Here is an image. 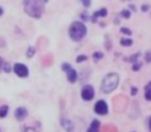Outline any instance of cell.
Masks as SVG:
<instances>
[{
	"instance_id": "cell-1",
	"label": "cell",
	"mask_w": 151,
	"mask_h": 132,
	"mask_svg": "<svg viewBox=\"0 0 151 132\" xmlns=\"http://www.w3.org/2000/svg\"><path fill=\"white\" fill-rule=\"evenodd\" d=\"M48 0H24V9L29 17L40 19L44 11V4Z\"/></svg>"
},
{
	"instance_id": "cell-2",
	"label": "cell",
	"mask_w": 151,
	"mask_h": 132,
	"mask_svg": "<svg viewBox=\"0 0 151 132\" xmlns=\"http://www.w3.org/2000/svg\"><path fill=\"white\" fill-rule=\"evenodd\" d=\"M119 83V76L115 72H111L108 73L102 81V85H101V90L104 93H111L114 91L118 86Z\"/></svg>"
},
{
	"instance_id": "cell-3",
	"label": "cell",
	"mask_w": 151,
	"mask_h": 132,
	"mask_svg": "<svg viewBox=\"0 0 151 132\" xmlns=\"http://www.w3.org/2000/svg\"><path fill=\"white\" fill-rule=\"evenodd\" d=\"M86 27L81 22L75 21L69 27V36L73 41H79L85 36Z\"/></svg>"
},
{
	"instance_id": "cell-4",
	"label": "cell",
	"mask_w": 151,
	"mask_h": 132,
	"mask_svg": "<svg viewBox=\"0 0 151 132\" xmlns=\"http://www.w3.org/2000/svg\"><path fill=\"white\" fill-rule=\"evenodd\" d=\"M62 70L66 72V74H67V80L69 81L71 84H74V83L77 81V78H78L77 71L72 67L69 63H63V64H62Z\"/></svg>"
},
{
	"instance_id": "cell-5",
	"label": "cell",
	"mask_w": 151,
	"mask_h": 132,
	"mask_svg": "<svg viewBox=\"0 0 151 132\" xmlns=\"http://www.w3.org/2000/svg\"><path fill=\"white\" fill-rule=\"evenodd\" d=\"M13 70L16 73V76H19V78H25L29 76V69L23 63H16L13 66Z\"/></svg>"
},
{
	"instance_id": "cell-6",
	"label": "cell",
	"mask_w": 151,
	"mask_h": 132,
	"mask_svg": "<svg viewBox=\"0 0 151 132\" xmlns=\"http://www.w3.org/2000/svg\"><path fill=\"white\" fill-rule=\"evenodd\" d=\"M95 96V89L90 85H85L81 89V97L83 100L90 101L94 98Z\"/></svg>"
},
{
	"instance_id": "cell-7",
	"label": "cell",
	"mask_w": 151,
	"mask_h": 132,
	"mask_svg": "<svg viewBox=\"0 0 151 132\" xmlns=\"http://www.w3.org/2000/svg\"><path fill=\"white\" fill-rule=\"evenodd\" d=\"M95 113L100 116H105L108 113V105L104 100H99L95 104Z\"/></svg>"
},
{
	"instance_id": "cell-8",
	"label": "cell",
	"mask_w": 151,
	"mask_h": 132,
	"mask_svg": "<svg viewBox=\"0 0 151 132\" xmlns=\"http://www.w3.org/2000/svg\"><path fill=\"white\" fill-rule=\"evenodd\" d=\"M27 116H28V111H27L26 107L20 106V107H18V108L16 109L15 117H16V119H17L18 121H23V120H25L26 118H27Z\"/></svg>"
},
{
	"instance_id": "cell-9",
	"label": "cell",
	"mask_w": 151,
	"mask_h": 132,
	"mask_svg": "<svg viewBox=\"0 0 151 132\" xmlns=\"http://www.w3.org/2000/svg\"><path fill=\"white\" fill-rule=\"evenodd\" d=\"M107 14H108L107 9H101L100 11H95V13L92 14V22H97V19H98V18H100V17H102V18L106 17V16H107Z\"/></svg>"
},
{
	"instance_id": "cell-10",
	"label": "cell",
	"mask_w": 151,
	"mask_h": 132,
	"mask_svg": "<svg viewBox=\"0 0 151 132\" xmlns=\"http://www.w3.org/2000/svg\"><path fill=\"white\" fill-rule=\"evenodd\" d=\"M99 129H100V122L98 120H94L90 123V126L87 129V132H99Z\"/></svg>"
},
{
	"instance_id": "cell-11",
	"label": "cell",
	"mask_w": 151,
	"mask_h": 132,
	"mask_svg": "<svg viewBox=\"0 0 151 132\" xmlns=\"http://www.w3.org/2000/svg\"><path fill=\"white\" fill-rule=\"evenodd\" d=\"M145 98L146 100L151 101V82L145 87Z\"/></svg>"
},
{
	"instance_id": "cell-12",
	"label": "cell",
	"mask_w": 151,
	"mask_h": 132,
	"mask_svg": "<svg viewBox=\"0 0 151 132\" xmlns=\"http://www.w3.org/2000/svg\"><path fill=\"white\" fill-rule=\"evenodd\" d=\"M8 105H2L0 106V118H5L6 115L8 113Z\"/></svg>"
},
{
	"instance_id": "cell-13",
	"label": "cell",
	"mask_w": 151,
	"mask_h": 132,
	"mask_svg": "<svg viewBox=\"0 0 151 132\" xmlns=\"http://www.w3.org/2000/svg\"><path fill=\"white\" fill-rule=\"evenodd\" d=\"M120 44L123 46H131L133 44V40L131 38H122L120 39Z\"/></svg>"
},
{
	"instance_id": "cell-14",
	"label": "cell",
	"mask_w": 151,
	"mask_h": 132,
	"mask_svg": "<svg viewBox=\"0 0 151 132\" xmlns=\"http://www.w3.org/2000/svg\"><path fill=\"white\" fill-rule=\"evenodd\" d=\"M62 125H63V127L65 128V130H69V128H68V126H70V127H72V128H74V126H73V124L71 123V122L69 121V120H63V122H62Z\"/></svg>"
},
{
	"instance_id": "cell-15",
	"label": "cell",
	"mask_w": 151,
	"mask_h": 132,
	"mask_svg": "<svg viewBox=\"0 0 151 132\" xmlns=\"http://www.w3.org/2000/svg\"><path fill=\"white\" fill-rule=\"evenodd\" d=\"M34 54H35V49H34V46H29L27 51V57L28 58H32V57L34 56Z\"/></svg>"
},
{
	"instance_id": "cell-16",
	"label": "cell",
	"mask_w": 151,
	"mask_h": 132,
	"mask_svg": "<svg viewBox=\"0 0 151 132\" xmlns=\"http://www.w3.org/2000/svg\"><path fill=\"white\" fill-rule=\"evenodd\" d=\"M104 57V54L101 52H96L94 55H92V58H95V60H100Z\"/></svg>"
},
{
	"instance_id": "cell-17",
	"label": "cell",
	"mask_w": 151,
	"mask_h": 132,
	"mask_svg": "<svg viewBox=\"0 0 151 132\" xmlns=\"http://www.w3.org/2000/svg\"><path fill=\"white\" fill-rule=\"evenodd\" d=\"M3 70H4L6 73H9V72L11 71V66L9 63H4V65H3Z\"/></svg>"
},
{
	"instance_id": "cell-18",
	"label": "cell",
	"mask_w": 151,
	"mask_h": 132,
	"mask_svg": "<svg viewBox=\"0 0 151 132\" xmlns=\"http://www.w3.org/2000/svg\"><path fill=\"white\" fill-rule=\"evenodd\" d=\"M120 32H121L122 34H126V35H132V31L126 27H122L121 29H120Z\"/></svg>"
},
{
	"instance_id": "cell-19",
	"label": "cell",
	"mask_w": 151,
	"mask_h": 132,
	"mask_svg": "<svg viewBox=\"0 0 151 132\" xmlns=\"http://www.w3.org/2000/svg\"><path fill=\"white\" fill-rule=\"evenodd\" d=\"M121 16H122V18H124V19H128V18L131 17V13L128 11V9H123V11H121Z\"/></svg>"
},
{
	"instance_id": "cell-20",
	"label": "cell",
	"mask_w": 151,
	"mask_h": 132,
	"mask_svg": "<svg viewBox=\"0 0 151 132\" xmlns=\"http://www.w3.org/2000/svg\"><path fill=\"white\" fill-rule=\"evenodd\" d=\"M86 59H87V57H86L85 55H80V56H78L77 58H76V62L80 63L82 62V61H85Z\"/></svg>"
},
{
	"instance_id": "cell-21",
	"label": "cell",
	"mask_w": 151,
	"mask_h": 132,
	"mask_svg": "<svg viewBox=\"0 0 151 132\" xmlns=\"http://www.w3.org/2000/svg\"><path fill=\"white\" fill-rule=\"evenodd\" d=\"M79 1L82 3V5L84 7H88L90 5V3H92V0H79Z\"/></svg>"
},
{
	"instance_id": "cell-22",
	"label": "cell",
	"mask_w": 151,
	"mask_h": 132,
	"mask_svg": "<svg viewBox=\"0 0 151 132\" xmlns=\"http://www.w3.org/2000/svg\"><path fill=\"white\" fill-rule=\"evenodd\" d=\"M141 66H142V65H141L140 63H134V65H133V67H132L133 71H138L141 68Z\"/></svg>"
},
{
	"instance_id": "cell-23",
	"label": "cell",
	"mask_w": 151,
	"mask_h": 132,
	"mask_svg": "<svg viewBox=\"0 0 151 132\" xmlns=\"http://www.w3.org/2000/svg\"><path fill=\"white\" fill-rule=\"evenodd\" d=\"M145 61L146 62H151V51H148V52L145 54Z\"/></svg>"
},
{
	"instance_id": "cell-24",
	"label": "cell",
	"mask_w": 151,
	"mask_h": 132,
	"mask_svg": "<svg viewBox=\"0 0 151 132\" xmlns=\"http://www.w3.org/2000/svg\"><path fill=\"white\" fill-rule=\"evenodd\" d=\"M138 56H140V54H136V55H133V56H131V59H128V61H131V62H133V61H134V62H136L137 61V57Z\"/></svg>"
},
{
	"instance_id": "cell-25",
	"label": "cell",
	"mask_w": 151,
	"mask_h": 132,
	"mask_svg": "<svg viewBox=\"0 0 151 132\" xmlns=\"http://www.w3.org/2000/svg\"><path fill=\"white\" fill-rule=\"evenodd\" d=\"M137 93H138V89H137L136 87H133V88H132V92H131V94H132L133 96H135V95H137Z\"/></svg>"
},
{
	"instance_id": "cell-26",
	"label": "cell",
	"mask_w": 151,
	"mask_h": 132,
	"mask_svg": "<svg viewBox=\"0 0 151 132\" xmlns=\"http://www.w3.org/2000/svg\"><path fill=\"white\" fill-rule=\"evenodd\" d=\"M81 19L84 20V21H87V20H88L87 14H86V13H82V14H81Z\"/></svg>"
},
{
	"instance_id": "cell-27",
	"label": "cell",
	"mask_w": 151,
	"mask_h": 132,
	"mask_svg": "<svg viewBox=\"0 0 151 132\" xmlns=\"http://www.w3.org/2000/svg\"><path fill=\"white\" fill-rule=\"evenodd\" d=\"M3 65H4V62H3L2 58L0 57V72H1V70H3Z\"/></svg>"
},
{
	"instance_id": "cell-28",
	"label": "cell",
	"mask_w": 151,
	"mask_h": 132,
	"mask_svg": "<svg viewBox=\"0 0 151 132\" xmlns=\"http://www.w3.org/2000/svg\"><path fill=\"white\" fill-rule=\"evenodd\" d=\"M141 9H142L143 11H147L149 9V6L148 5H142V6H141Z\"/></svg>"
},
{
	"instance_id": "cell-29",
	"label": "cell",
	"mask_w": 151,
	"mask_h": 132,
	"mask_svg": "<svg viewBox=\"0 0 151 132\" xmlns=\"http://www.w3.org/2000/svg\"><path fill=\"white\" fill-rule=\"evenodd\" d=\"M2 15H3V9L1 6H0V17H1Z\"/></svg>"
},
{
	"instance_id": "cell-30",
	"label": "cell",
	"mask_w": 151,
	"mask_h": 132,
	"mask_svg": "<svg viewBox=\"0 0 151 132\" xmlns=\"http://www.w3.org/2000/svg\"><path fill=\"white\" fill-rule=\"evenodd\" d=\"M149 129H150V131H151V118L149 119Z\"/></svg>"
},
{
	"instance_id": "cell-31",
	"label": "cell",
	"mask_w": 151,
	"mask_h": 132,
	"mask_svg": "<svg viewBox=\"0 0 151 132\" xmlns=\"http://www.w3.org/2000/svg\"><path fill=\"white\" fill-rule=\"evenodd\" d=\"M130 7H131V9H134V11H136V7L133 6V5H130Z\"/></svg>"
}]
</instances>
